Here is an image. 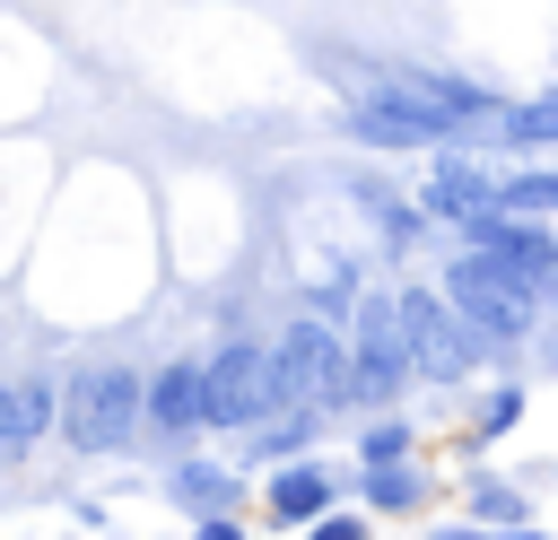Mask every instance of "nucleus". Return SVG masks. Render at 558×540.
Returning <instances> with one entry per match:
<instances>
[{
  "label": "nucleus",
  "instance_id": "1a4fd4ad",
  "mask_svg": "<svg viewBox=\"0 0 558 540\" xmlns=\"http://www.w3.org/2000/svg\"><path fill=\"white\" fill-rule=\"evenodd\" d=\"M148 418L157 427H209V366H166L157 383H148Z\"/></svg>",
  "mask_w": 558,
  "mask_h": 540
},
{
  "label": "nucleus",
  "instance_id": "4be33fe9",
  "mask_svg": "<svg viewBox=\"0 0 558 540\" xmlns=\"http://www.w3.org/2000/svg\"><path fill=\"white\" fill-rule=\"evenodd\" d=\"M436 540H488V523H480V531H436Z\"/></svg>",
  "mask_w": 558,
  "mask_h": 540
},
{
  "label": "nucleus",
  "instance_id": "39448f33",
  "mask_svg": "<svg viewBox=\"0 0 558 540\" xmlns=\"http://www.w3.org/2000/svg\"><path fill=\"white\" fill-rule=\"evenodd\" d=\"M410 366H418V348H410L401 296H366L357 305V375H349V401H384Z\"/></svg>",
  "mask_w": 558,
  "mask_h": 540
},
{
  "label": "nucleus",
  "instance_id": "423d86ee",
  "mask_svg": "<svg viewBox=\"0 0 558 540\" xmlns=\"http://www.w3.org/2000/svg\"><path fill=\"white\" fill-rule=\"evenodd\" d=\"M401 322H410V348H418V375H436V383H453V375H471V331L453 322V305L445 296H401Z\"/></svg>",
  "mask_w": 558,
  "mask_h": 540
},
{
  "label": "nucleus",
  "instance_id": "f8f14e48",
  "mask_svg": "<svg viewBox=\"0 0 558 540\" xmlns=\"http://www.w3.org/2000/svg\"><path fill=\"white\" fill-rule=\"evenodd\" d=\"M366 496H375V505H392V514H410V505H418V470L375 462V470H366Z\"/></svg>",
  "mask_w": 558,
  "mask_h": 540
},
{
  "label": "nucleus",
  "instance_id": "f03ea898",
  "mask_svg": "<svg viewBox=\"0 0 558 540\" xmlns=\"http://www.w3.org/2000/svg\"><path fill=\"white\" fill-rule=\"evenodd\" d=\"M445 296H453V305H462V322H471V331H488V340L532 331V305H541V287H532L514 261H497L488 244H471V253L445 270Z\"/></svg>",
  "mask_w": 558,
  "mask_h": 540
},
{
  "label": "nucleus",
  "instance_id": "412c9836",
  "mask_svg": "<svg viewBox=\"0 0 558 540\" xmlns=\"http://www.w3.org/2000/svg\"><path fill=\"white\" fill-rule=\"evenodd\" d=\"M201 540H244V531L235 523H201Z\"/></svg>",
  "mask_w": 558,
  "mask_h": 540
},
{
  "label": "nucleus",
  "instance_id": "f3484780",
  "mask_svg": "<svg viewBox=\"0 0 558 540\" xmlns=\"http://www.w3.org/2000/svg\"><path fill=\"white\" fill-rule=\"evenodd\" d=\"M401 453H410V427H375L366 435V462H401Z\"/></svg>",
  "mask_w": 558,
  "mask_h": 540
},
{
  "label": "nucleus",
  "instance_id": "6e6552de",
  "mask_svg": "<svg viewBox=\"0 0 558 540\" xmlns=\"http://www.w3.org/2000/svg\"><path fill=\"white\" fill-rule=\"evenodd\" d=\"M462 226H471V244H488L497 261H514L532 287H558V235L523 226L514 209H480V218H462Z\"/></svg>",
  "mask_w": 558,
  "mask_h": 540
},
{
  "label": "nucleus",
  "instance_id": "6ab92c4d",
  "mask_svg": "<svg viewBox=\"0 0 558 540\" xmlns=\"http://www.w3.org/2000/svg\"><path fill=\"white\" fill-rule=\"evenodd\" d=\"M514 418H523V401H514V392H497V401H488V418H480V435H506Z\"/></svg>",
  "mask_w": 558,
  "mask_h": 540
},
{
  "label": "nucleus",
  "instance_id": "0eeeda50",
  "mask_svg": "<svg viewBox=\"0 0 558 540\" xmlns=\"http://www.w3.org/2000/svg\"><path fill=\"white\" fill-rule=\"evenodd\" d=\"M279 357H288V375H296V392L305 401H349V357H340V340L323 331V322H288L279 331Z\"/></svg>",
  "mask_w": 558,
  "mask_h": 540
},
{
  "label": "nucleus",
  "instance_id": "9b49d317",
  "mask_svg": "<svg viewBox=\"0 0 558 540\" xmlns=\"http://www.w3.org/2000/svg\"><path fill=\"white\" fill-rule=\"evenodd\" d=\"M323 505H331V479L323 470H279L270 479V514L279 523H323Z\"/></svg>",
  "mask_w": 558,
  "mask_h": 540
},
{
  "label": "nucleus",
  "instance_id": "7ed1b4c3",
  "mask_svg": "<svg viewBox=\"0 0 558 540\" xmlns=\"http://www.w3.org/2000/svg\"><path fill=\"white\" fill-rule=\"evenodd\" d=\"M131 427H140V375H131V366H87V375H70V392H61V435H70L78 453H113Z\"/></svg>",
  "mask_w": 558,
  "mask_h": 540
},
{
  "label": "nucleus",
  "instance_id": "dca6fc26",
  "mask_svg": "<svg viewBox=\"0 0 558 540\" xmlns=\"http://www.w3.org/2000/svg\"><path fill=\"white\" fill-rule=\"evenodd\" d=\"M471 514H480V523H506V531H514V523H523V496H514V488H497V479H480V488H471Z\"/></svg>",
  "mask_w": 558,
  "mask_h": 540
},
{
  "label": "nucleus",
  "instance_id": "20e7f679",
  "mask_svg": "<svg viewBox=\"0 0 558 540\" xmlns=\"http://www.w3.org/2000/svg\"><path fill=\"white\" fill-rule=\"evenodd\" d=\"M279 401H296L288 357H262V348H218L209 357V427H244Z\"/></svg>",
  "mask_w": 558,
  "mask_h": 540
},
{
  "label": "nucleus",
  "instance_id": "ddd939ff",
  "mask_svg": "<svg viewBox=\"0 0 558 540\" xmlns=\"http://www.w3.org/2000/svg\"><path fill=\"white\" fill-rule=\"evenodd\" d=\"M497 209H558V174H506V192H497Z\"/></svg>",
  "mask_w": 558,
  "mask_h": 540
},
{
  "label": "nucleus",
  "instance_id": "5701e85b",
  "mask_svg": "<svg viewBox=\"0 0 558 540\" xmlns=\"http://www.w3.org/2000/svg\"><path fill=\"white\" fill-rule=\"evenodd\" d=\"M523 540H541V531H523Z\"/></svg>",
  "mask_w": 558,
  "mask_h": 540
},
{
  "label": "nucleus",
  "instance_id": "4468645a",
  "mask_svg": "<svg viewBox=\"0 0 558 540\" xmlns=\"http://www.w3.org/2000/svg\"><path fill=\"white\" fill-rule=\"evenodd\" d=\"M506 139H558V96H541V105H506Z\"/></svg>",
  "mask_w": 558,
  "mask_h": 540
},
{
  "label": "nucleus",
  "instance_id": "a211bd4d",
  "mask_svg": "<svg viewBox=\"0 0 558 540\" xmlns=\"http://www.w3.org/2000/svg\"><path fill=\"white\" fill-rule=\"evenodd\" d=\"M174 488H183V496H209V505H218V496H227V470H174Z\"/></svg>",
  "mask_w": 558,
  "mask_h": 540
},
{
  "label": "nucleus",
  "instance_id": "aec40b11",
  "mask_svg": "<svg viewBox=\"0 0 558 540\" xmlns=\"http://www.w3.org/2000/svg\"><path fill=\"white\" fill-rule=\"evenodd\" d=\"M314 540H366V531H357L349 514H323V523H314Z\"/></svg>",
  "mask_w": 558,
  "mask_h": 540
},
{
  "label": "nucleus",
  "instance_id": "f257e3e1",
  "mask_svg": "<svg viewBox=\"0 0 558 540\" xmlns=\"http://www.w3.org/2000/svg\"><path fill=\"white\" fill-rule=\"evenodd\" d=\"M340 113H349V131H357V139H375V148H436V139H471V131L436 105V87H427V78L357 87Z\"/></svg>",
  "mask_w": 558,
  "mask_h": 540
},
{
  "label": "nucleus",
  "instance_id": "2eb2a0df",
  "mask_svg": "<svg viewBox=\"0 0 558 540\" xmlns=\"http://www.w3.org/2000/svg\"><path fill=\"white\" fill-rule=\"evenodd\" d=\"M35 427H44V392H35V383H17V392H9V453H17V444H35Z\"/></svg>",
  "mask_w": 558,
  "mask_h": 540
},
{
  "label": "nucleus",
  "instance_id": "9d476101",
  "mask_svg": "<svg viewBox=\"0 0 558 540\" xmlns=\"http://www.w3.org/2000/svg\"><path fill=\"white\" fill-rule=\"evenodd\" d=\"M497 192H506V183H488V174H480V165H462V157H445V165H436V209H453V218L497 209Z\"/></svg>",
  "mask_w": 558,
  "mask_h": 540
}]
</instances>
